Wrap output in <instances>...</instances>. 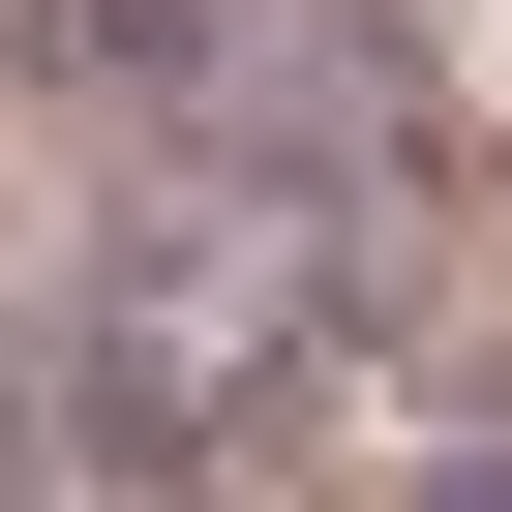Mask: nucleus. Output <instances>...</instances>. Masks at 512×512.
Instances as JSON below:
<instances>
[{
  "label": "nucleus",
  "instance_id": "nucleus-1",
  "mask_svg": "<svg viewBox=\"0 0 512 512\" xmlns=\"http://www.w3.org/2000/svg\"><path fill=\"white\" fill-rule=\"evenodd\" d=\"M392 181H272V151H181L151 211H91V272H61V452H272L302 392H332V332L392 302V241H362Z\"/></svg>",
  "mask_w": 512,
  "mask_h": 512
},
{
  "label": "nucleus",
  "instance_id": "nucleus-2",
  "mask_svg": "<svg viewBox=\"0 0 512 512\" xmlns=\"http://www.w3.org/2000/svg\"><path fill=\"white\" fill-rule=\"evenodd\" d=\"M181 61H211V0H0V91H121L151 121Z\"/></svg>",
  "mask_w": 512,
  "mask_h": 512
}]
</instances>
